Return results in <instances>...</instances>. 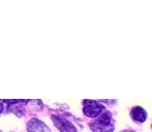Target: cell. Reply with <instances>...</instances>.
<instances>
[{"label":"cell","mask_w":152,"mask_h":132,"mask_svg":"<svg viewBox=\"0 0 152 132\" xmlns=\"http://www.w3.org/2000/svg\"><path fill=\"white\" fill-rule=\"evenodd\" d=\"M0 132H1V131H0Z\"/></svg>","instance_id":"obj_9"},{"label":"cell","mask_w":152,"mask_h":132,"mask_svg":"<svg viewBox=\"0 0 152 132\" xmlns=\"http://www.w3.org/2000/svg\"><path fill=\"white\" fill-rule=\"evenodd\" d=\"M2 110H3V104H2V102L0 101V114L2 112Z\"/></svg>","instance_id":"obj_7"},{"label":"cell","mask_w":152,"mask_h":132,"mask_svg":"<svg viewBox=\"0 0 152 132\" xmlns=\"http://www.w3.org/2000/svg\"><path fill=\"white\" fill-rule=\"evenodd\" d=\"M52 120L55 126L60 130V132H77V129L69 121L62 118L60 116H52Z\"/></svg>","instance_id":"obj_2"},{"label":"cell","mask_w":152,"mask_h":132,"mask_svg":"<svg viewBox=\"0 0 152 132\" xmlns=\"http://www.w3.org/2000/svg\"><path fill=\"white\" fill-rule=\"evenodd\" d=\"M27 129L29 132H51L49 127L38 119H32L29 121L27 124Z\"/></svg>","instance_id":"obj_3"},{"label":"cell","mask_w":152,"mask_h":132,"mask_svg":"<svg viewBox=\"0 0 152 132\" xmlns=\"http://www.w3.org/2000/svg\"><path fill=\"white\" fill-rule=\"evenodd\" d=\"M121 132H134V131H130V130H124V131H121Z\"/></svg>","instance_id":"obj_8"},{"label":"cell","mask_w":152,"mask_h":132,"mask_svg":"<svg viewBox=\"0 0 152 132\" xmlns=\"http://www.w3.org/2000/svg\"><path fill=\"white\" fill-rule=\"evenodd\" d=\"M90 128L94 132H111L114 127L113 126H104V125L97 123L96 121H93V122L90 123Z\"/></svg>","instance_id":"obj_5"},{"label":"cell","mask_w":152,"mask_h":132,"mask_svg":"<svg viewBox=\"0 0 152 132\" xmlns=\"http://www.w3.org/2000/svg\"><path fill=\"white\" fill-rule=\"evenodd\" d=\"M84 105V112L88 117L99 116L104 108L102 104H99L96 101H93V100H85Z\"/></svg>","instance_id":"obj_1"},{"label":"cell","mask_w":152,"mask_h":132,"mask_svg":"<svg viewBox=\"0 0 152 132\" xmlns=\"http://www.w3.org/2000/svg\"><path fill=\"white\" fill-rule=\"evenodd\" d=\"M132 117L134 120L138 121V122H140V123H143L146 121L147 114L141 106H134L132 110Z\"/></svg>","instance_id":"obj_4"},{"label":"cell","mask_w":152,"mask_h":132,"mask_svg":"<svg viewBox=\"0 0 152 132\" xmlns=\"http://www.w3.org/2000/svg\"><path fill=\"white\" fill-rule=\"evenodd\" d=\"M95 121L97 123H99V124L104 125V126H113V125L111 124L112 117H111V114L109 112H104V114H102L99 116V118Z\"/></svg>","instance_id":"obj_6"}]
</instances>
